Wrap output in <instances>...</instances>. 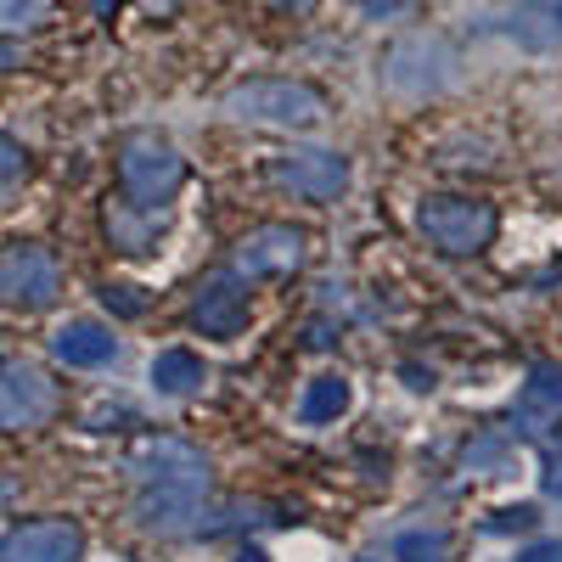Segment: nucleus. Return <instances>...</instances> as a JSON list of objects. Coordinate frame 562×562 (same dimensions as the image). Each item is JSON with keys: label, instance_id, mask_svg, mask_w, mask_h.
Returning a JSON list of instances; mask_svg holds the SVG:
<instances>
[{"label": "nucleus", "instance_id": "f257e3e1", "mask_svg": "<svg viewBox=\"0 0 562 562\" xmlns=\"http://www.w3.org/2000/svg\"><path fill=\"white\" fill-rule=\"evenodd\" d=\"M416 225H422V237H428L439 254L450 259H473L495 243V203L484 198H467V192H428L416 203Z\"/></svg>", "mask_w": 562, "mask_h": 562}, {"label": "nucleus", "instance_id": "f03ea898", "mask_svg": "<svg viewBox=\"0 0 562 562\" xmlns=\"http://www.w3.org/2000/svg\"><path fill=\"white\" fill-rule=\"evenodd\" d=\"M225 113L265 130H315L326 119V97L299 79H243L225 97Z\"/></svg>", "mask_w": 562, "mask_h": 562}, {"label": "nucleus", "instance_id": "7ed1b4c3", "mask_svg": "<svg viewBox=\"0 0 562 562\" xmlns=\"http://www.w3.org/2000/svg\"><path fill=\"white\" fill-rule=\"evenodd\" d=\"M119 180H124V198H130V203L164 209V203L180 192V180H186V158L169 147L164 135L140 130V135L124 140V153H119Z\"/></svg>", "mask_w": 562, "mask_h": 562}, {"label": "nucleus", "instance_id": "20e7f679", "mask_svg": "<svg viewBox=\"0 0 562 562\" xmlns=\"http://www.w3.org/2000/svg\"><path fill=\"white\" fill-rule=\"evenodd\" d=\"M456 79V52L445 34H405L394 52L383 57V85L394 90V97H439V90Z\"/></svg>", "mask_w": 562, "mask_h": 562}, {"label": "nucleus", "instance_id": "39448f33", "mask_svg": "<svg viewBox=\"0 0 562 562\" xmlns=\"http://www.w3.org/2000/svg\"><path fill=\"white\" fill-rule=\"evenodd\" d=\"M0 304H12V310L57 304V259L34 243L0 248Z\"/></svg>", "mask_w": 562, "mask_h": 562}, {"label": "nucleus", "instance_id": "423d86ee", "mask_svg": "<svg viewBox=\"0 0 562 562\" xmlns=\"http://www.w3.org/2000/svg\"><path fill=\"white\" fill-rule=\"evenodd\" d=\"M276 180L288 186L293 198L333 203V198H344V186H349V158L333 153V147H293V153L276 158Z\"/></svg>", "mask_w": 562, "mask_h": 562}, {"label": "nucleus", "instance_id": "0eeeda50", "mask_svg": "<svg viewBox=\"0 0 562 562\" xmlns=\"http://www.w3.org/2000/svg\"><path fill=\"white\" fill-rule=\"evenodd\" d=\"M130 473H135L140 484H153V490H192V495H209V461H203L192 445H180V439H147V445L135 450Z\"/></svg>", "mask_w": 562, "mask_h": 562}, {"label": "nucleus", "instance_id": "6e6552de", "mask_svg": "<svg viewBox=\"0 0 562 562\" xmlns=\"http://www.w3.org/2000/svg\"><path fill=\"white\" fill-rule=\"evenodd\" d=\"M304 259H310V237L299 225H259V231H248V237L237 243V276H299L304 270Z\"/></svg>", "mask_w": 562, "mask_h": 562}, {"label": "nucleus", "instance_id": "1a4fd4ad", "mask_svg": "<svg viewBox=\"0 0 562 562\" xmlns=\"http://www.w3.org/2000/svg\"><path fill=\"white\" fill-rule=\"evenodd\" d=\"M254 315V299H248V276L237 270H214L203 276V288L192 299V321L203 326V338H237Z\"/></svg>", "mask_w": 562, "mask_h": 562}, {"label": "nucleus", "instance_id": "9d476101", "mask_svg": "<svg viewBox=\"0 0 562 562\" xmlns=\"http://www.w3.org/2000/svg\"><path fill=\"white\" fill-rule=\"evenodd\" d=\"M52 411H57V389L40 366H23V360L0 366V434L40 428Z\"/></svg>", "mask_w": 562, "mask_h": 562}, {"label": "nucleus", "instance_id": "9b49d317", "mask_svg": "<svg viewBox=\"0 0 562 562\" xmlns=\"http://www.w3.org/2000/svg\"><path fill=\"white\" fill-rule=\"evenodd\" d=\"M79 551H85V529L68 518L18 524L0 540V562H79Z\"/></svg>", "mask_w": 562, "mask_h": 562}, {"label": "nucleus", "instance_id": "f8f14e48", "mask_svg": "<svg viewBox=\"0 0 562 562\" xmlns=\"http://www.w3.org/2000/svg\"><path fill=\"white\" fill-rule=\"evenodd\" d=\"M562 422V366H529V383L518 389V405H512V434L518 439H546Z\"/></svg>", "mask_w": 562, "mask_h": 562}, {"label": "nucleus", "instance_id": "ddd939ff", "mask_svg": "<svg viewBox=\"0 0 562 562\" xmlns=\"http://www.w3.org/2000/svg\"><path fill=\"white\" fill-rule=\"evenodd\" d=\"M52 349L74 371H97V366H108L119 355V338H113V326H102V321H68V326H57Z\"/></svg>", "mask_w": 562, "mask_h": 562}, {"label": "nucleus", "instance_id": "4468645a", "mask_svg": "<svg viewBox=\"0 0 562 562\" xmlns=\"http://www.w3.org/2000/svg\"><path fill=\"white\" fill-rule=\"evenodd\" d=\"M164 231V209H140V203H108V237L119 254H153Z\"/></svg>", "mask_w": 562, "mask_h": 562}, {"label": "nucleus", "instance_id": "2eb2a0df", "mask_svg": "<svg viewBox=\"0 0 562 562\" xmlns=\"http://www.w3.org/2000/svg\"><path fill=\"white\" fill-rule=\"evenodd\" d=\"M209 383V366L192 355V349H164L153 355V389L164 400H186V394H198Z\"/></svg>", "mask_w": 562, "mask_h": 562}, {"label": "nucleus", "instance_id": "dca6fc26", "mask_svg": "<svg viewBox=\"0 0 562 562\" xmlns=\"http://www.w3.org/2000/svg\"><path fill=\"white\" fill-rule=\"evenodd\" d=\"M198 501L203 495H192V490H140V501H135V518L147 524V529H186V518H198Z\"/></svg>", "mask_w": 562, "mask_h": 562}, {"label": "nucleus", "instance_id": "f3484780", "mask_svg": "<svg viewBox=\"0 0 562 562\" xmlns=\"http://www.w3.org/2000/svg\"><path fill=\"white\" fill-rule=\"evenodd\" d=\"M349 411V383L338 378V371H321V378H310L304 400H299V416L304 422H338Z\"/></svg>", "mask_w": 562, "mask_h": 562}, {"label": "nucleus", "instance_id": "a211bd4d", "mask_svg": "<svg viewBox=\"0 0 562 562\" xmlns=\"http://www.w3.org/2000/svg\"><path fill=\"white\" fill-rule=\"evenodd\" d=\"M394 562H450V535L445 529H405L394 540Z\"/></svg>", "mask_w": 562, "mask_h": 562}, {"label": "nucleus", "instance_id": "6ab92c4d", "mask_svg": "<svg viewBox=\"0 0 562 562\" xmlns=\"http://www.w3.org/2000/svg\"><path fill=\"white\" fill-rule=\"evenodd\" d=\"M52 0H0V29H34L45 23Z\"/></svg>", "mask_w": 562, "mask_h": 562}, {"label": "nucleus", "instance_id": "aec40b11", "mask_svg": "<svg viewBox=\"0 0 562 562\" xmlns=\"http://www.w3.org/2000/svg\"><path fill=\"white\" fill-rule=\"evenodd\" d=\"M467 467L484 479H501V467H506V439H479V445H467Z\"/></svg>", "mask_w": 562, "mask_h": 562}, {"label": "nucleus", "instance_id": "412c9836", "mask_svg": "<svg viewBox=\"0 0 562 562\" xmlns=\"http://www.w3.org/2000/svg\"><path fill=\"white\" fill-rule=\"evenodd\" d=\"M540 490L562 501V439H546L540 450Z\"/></svg>", "mask_w": 562, "mask_h": 562}, {"label": "nucleus", "instance_id": "4be33fe9", "mask_svg": "<svg viewBox=\"0 0 562 562\" xmlns=\"http://www.w3.org/2000/svg\"><path fill=\"white\" fill-rule=\"evenodd\" d=\"M535 524H540L535 506H501L490 518V535H518V529H535Z\"/></svg>", "mask_w": 562, "mask_h": 562}, {"label": "nucleus", "instance_id": "5701e85b", "mask_svg": "<svg viewBox=\"0 0 562 562\" xmlns=\"http://www.w3.org/2000/svg\"><path fill=\"white\" fill-rule=\"evenodd\" d=\"M23 175H29V153L18 147V140L0 135V186H12V180H23Z\"/></svg>", "mask_w": 562, "mask_h": 562}, {"label": "nucleus", "instance_id": "b1692460", "mask_svg": "<svg viewBox=\"0 0 562 562\" xmlns=\"http://www.w3.org/2000/svg\"><path fill=\"white\" fill-rule=\"evenodd\" d=\"M102 304L108 310H119V315H147V299H135V288H119V281H108V288H102Z\"/></svg>", "mask_w": 562, "mask_h": 562}, {"label": "nucleus", "instance_id": "393cba45", "mask_svg": "<svg viewBox=\"0 0 562 562\" xmlns=\"http://www.w3.org/2000/svg\"><path fill=\"white\" fill-rule=\"evenodd\" d=\"M518 562H562V540H535L518 551Z\"/></svg>", "mask_w": 562, "mask_h": 562}, {"label": "nucleus", "instance_id": "a878e982", "mask_svg": "<svg viewBox=\"0 0 562 562\" xmlns=\"http://www.w3.org/2000/svg\"><path fill=\"white\" fill-rule=\"evenodd\" d=\"M416 0H360V12L366 18H400V12H411Z\"/></svg>", "mask_w": 562, "mask_h": 562}, {"label": "nucleus", "instance_id": "bb28decb", "mask_svg": "<svg viewBox=\"0 0 562 562\" xmlns=\"http://www.w3.org/2000/svg\"><path fill=\"white\" fill-rule=\"evenodd\" d=\"M405 378H411V389H434V371H416V366H405Z\"/></svg>", "mask_w": 562, "mask_h": 562}, {"label": "nucleus", "instance_id": "cd10ccee", "mask_svg": "<svg viewBox=\"0 0 562 562\" xmlns=\"http://www.w3.org/2000/svg\"><path fill=\"white\" fill-rule=\"evenodd\" d=\"M18 63V45H0V68H12Z\"/></svg>", "mask_w": 562, "mask_h": 562}, {"label": "nucleus", "instance_id": "c85d7f7f", "mask_svg": "<svg viewBox=\"0 0 562 562\" xmlns=\"http://www.w3.org/2000/svg\"><path fill=\"white\" fill-rule=\"evenodd\" d=\"M237 562H270V557H265V551H259V546H248V551H243V557H237Z\"/></svg>", "mask_w": 562, "mask_h": 562}, {"label": "nucleus", "instance_id": "c756f323", "mask_svg": "<svg viewBox=\"0 0 562 562\" xmlns=\"http://www.w3.org/2000/svg\"><path fill=\"white\" fill-rule=\"evenodd\" d=\"M551 18H557V34H562V0H551Z\"/></svg>", "mask_w": 562, "mask_h": 562}, {"label": "nucleus", "instance_id": "7c9ffc66", "mask_svg": "<svg viewBox=\"0 0 562 562\" xmlns=\"http://www.w3.org/2000/svg\"><path fill=\"white\" fill-rule=\"evenodd\" d=\"M113 7H119V0H97V12H102V18H108V12H113Z\"/></svg>", "mask_w": 562, "mask_h": 562}, {"label": "nucleus", "instance_id": "2f4dec72", "mask_svg": "<svg viewBox=\"0 0 562 562\" xmlns=\"http://www.w3.org/2000/svg\"><path fill=\"white\" fill-rule=\"evenodd\" d=\"M153 7H158V12H169V7H180V0H153Z\"/></svg>", "mask_w": 562, "mask_h": 562}, {"label": "nucleus", "instance_id": "473e14b6", "mask_svg": "<svg viewBox=\"0 0 562 562\" xmlns=\"http://www.w3.org/2000/svg\"><path fill=\"white\" fill-rule=\"evenodd\" d=\"M12 495V479H0V501H7Z\"/></svg>", "mask_w": 562, "mask_h": 562}]
</instances>
